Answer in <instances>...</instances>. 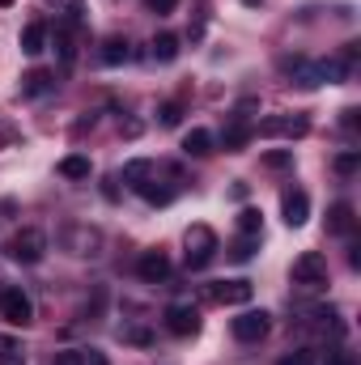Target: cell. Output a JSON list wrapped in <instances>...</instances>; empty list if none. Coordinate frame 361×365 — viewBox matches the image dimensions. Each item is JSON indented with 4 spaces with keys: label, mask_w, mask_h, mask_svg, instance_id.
I'll return each mask as SVG.
<instances>
[{
    "label": "cell",
    "mask_w": 361,
    "mask_h": 365,
    "mask_svg": "<svg viewBox=\"0 0 361 365\" xmlns=\"http://www.w3.org/2000/svg\"><path fill=\"white\" fill-rule=\"evenodd\" d=\"M4 255H9L13 264H21V268H34V264H43V255H47V234L34 230V225H26V230H17V234L4 242Z\"/></svg>",
    "instance_id": "1"
},
{
    "label": "cell",
    "mask_w": 361,
    "mask_h": 365,
    "mask_svg": "<svg viewBox=\"0 0 361 365\" xmlns=\"http://www.w3.org/2000/svg\"><path fill=\"white\" fill-rule=\"evenodd\" d=\"M183 247H187V255H183V259H187V268H191V272L208 268V264H213V255L221 251V242H217V234H213L208 225H191V230H187V238H183Z\"/></svg>",
    "instance_id": "2"
},
{
    "label": "cell",
    "mask_w": 361,
    "mask_h": 365,
    "mask_svg": "<svg viewBox=\"0 0 361 365\" xmlns=\"http://www.w3.org/2000/svg\"><path fill=\"white\" fill-rule=\"evenodd\" d=\"M293 284L298 289H323L327 284V259L319 255V251H302L298 259H293Z\"/></svg>",
    "instance_id": "3"
},
{
    "label": "cell",
    "mask_w": 361,
    "mask_h": 365,
    "mask_svg": "<svg viewBox=\"0 0 361 365\" xmlns=\"http://www.w3.org/2000/svg\"><path fill=\"white\" fill-rule=\"evenodd\" d=\"M0 319L13 323V327H26L34 319V302L26 297V289H17V284H4L0 289Z\"/></svg>",
    "instance_id": "4"
},
{
    "label": "cell",
    "mask_w": 361,
    "mask_h": 365,
    "mask_svg": "<svg viewBox=\"0 0 361 365\" xmlns=\"http://www.w3.org/2000/svg\"><path fill=\"white\" fill-rule=\"evenodd\" d=\"M204 293H208V302H217V306H247V302L255 297V284L238 276V280H213Z\"/></svg>",
    "instance_id": "5"
},
{
    "label": "cell",
    "mask_w": 361,
    "mask_h": 365,
    "mask_svg": "<svg viewBox=\"0 0 361 365\" xmlns=\"http://www.w3.org/2000/svg\"><path fill=\"white\" fill-rule=\"evenodd\" d=\"M268 327H272L268 310H243V314L230 323V331H234V340H238V344H255V340H264V336H268Z\"/></svg>",
    "instance_id": "6"
},
{
    "label": "cell",
    "mask_w": 361,
    "mask_h": 365,
    "mask_svg": "<svg viewBox=\"0 0 361 365\" xmlns=\"http://www.w3.org/2000/svg\"><path fill=\"white\" fill-rule=\"evenodd\" d=\"M251 132H260V136H285V140H298V136H306L310 132V119L306 115H268L260 128H251Z\"/></svg>",
    "instance_id": "7"
},
{
    "label": "cell",
    "mask_w": 361,
    "mask_h": 365,
    "mask_svg": "<svg viewBox=\"0 0 361 365\" xmlns=\"http://www.w3.org/2000/svg\"><path fill=\"white\" fill-rule=\"evenodd\" d=\"M280 217H285V225H289V230H302V225L310 221V195H306V191H298V187H293V191H285V195H280Z\"/></svg>",
    "instance_id": "8"
},
{
    "label": "cell",
    "mask_w": 361,
    "mask_h": 365,
    "mask_svg": "<svg viewBox=\"0 0 361 365\" xmlns=\"http://www.w3.org/2000/svg\"><path fill=\"white\" fill-rule=\"evenodd\" d=\"M280 68H285L289 86H302V90H315V86H323V81H319V68H315L306 56H289V60H280Z\"/></svg>",
    "instance_id": "9"
},
{
    "label": "cell",
    "mask_w": 361,
    "mask_h": 365,
    "mask_svg": "<svg viewBox=\"0 0 361 365\" xmlns=\"http://www.w3.org/2000/svg\"><path fill=\"white\" fill-rule=\"evenodd\" d=\"M136 276H141L145 284H166V280H171V259H166V251H145L141 264H136Z\"/></svg>",
    "instance_id": "10"
},
{
    "label": "cell",
    "mask_w": 361,
    "mask_h": 365,
    "mask_svg": "<svg viewBox=\"0 0 361 365\" xmlns=\"http://www.w3.org/2000/svg\"><path fill=\"white\" fill-rule=\"evenodd\" d=\"M166 327H171L175 336H195V331H200V310H195V306H183V302L166 306Z\"/></svg>",
    "instance_id": "11"
},
{
    "label": "cell",
    "mask_w": 361,
    "mask_h": 365,
    "mask_svg": "<svg viewBox=\"0 0 361 365\" xmlns=\"http://www.w3.org/2000/svg\"><path fill=\"white\" fill-rule=\"evenodd\" d=\"M353 225H357L353 204H349V200H336V204L327 208V234H353Z\"/></svg>",
    "instance_id": "12"
},
{
    "label": "cell",
    "mask_w": 361,
    "mask_h": 365,
    "mask_svg": "<svg viewBox=\"0 0 361 365\" xmlns=\"http://www.w3.org/2000/svg\"><path fill=\"white\" fill-rule=\"evenodd\" d=\"M56 90V73H47V68H30L26 77H21V93L26 98H43V93Z\"/></svg>",
    "instance_id": "13"
},
{
    "label": "cell",
    "mask_w": 361,
    "mask_h": 365,
    "mask_svg": "<svg viewBox=\"0 0 361 365\" xmlns=\"http://www.w3.org/2000/svg\"><path fill=\"white\" fill-rule=\"evenodd\" d=\"M213 145H217V140H213L208 128H191V132L183 136V153H187V158H208Z\"/></svg>",
    "instance_id": "14"
},
{
    "label": "cell",
    "mask_w": 361,
    "mask_h": 365,
    "mask_svg": "<svg viewBox=\"0 0 361 365\" xmlns=\"http://www.w3.org/2000/svg\"><path fill=\"white\" fill-rule=\"evenodd\" d=\"M149 47H153L149 56H153L158 64H175V60H179V34H153Z\"/></svg>",
    "instance_id": "15"
},
{
    "label": "cell",
    "mask_w": 361,
    "mask_h": 365,
    "mask_svg": "<svg viewBox=\"0 0 361 365\" xmlns=\"http://www.w3.org/2000/svg\"><path fill=\"white\" fill-rule=\"evenodd\" d=\"M132 60V47H128V38H106L102 43V64H111V68H119V64H128Z\"/></svg>",
    "instance_id": "16"
},
{
    "label": "cell",
    "mask_w": 361,
    "mask_h": 365,
    "mask_svg": "<svg viewBox=\"0 0 361 365\" xmlns=\"http://www.w3.org/2000/svg\"><path fill=\"white\" fill-rule=\"evenodd\" d=\"M43 47H47V26H43V21H30V26L21 30V51H26V56H39Z\"/></svg>",
    "instance_id": "17"
},
{
    "label": "cell",
    "mask_w": 361,
    "mask_h": 365,
    "mask_svg": "<svg viewBox=\"0 0 361 365\" xmlns=\"http://www.w3.org/2000/svg\"><path fill=\"white\" fill-rule=\"evenodd\" d=\"M158 175V166L149 162V158H132L128 166H123V182H132V187H141V182H149Z\"/></svg>",
    "instance_id": "18"
},
{
    "label": "cell",
    "mask_w": 361,
    "mask_h": 365,
    "mask_svg": "<svg viewBox=\"0 0 361 365\" xmlns=\"http://www.w3.org/2000/svg\"><path fill=\"white\" fill-rule=\"evenodd\" d=\"M251 136H255V132H251V128H247V123H230V128H225V136H221V145H225V149H230V153H243V149H247V140H251Z\"/></svg>",
    "instance_id": "19"
},
{
    "label": "cell",
    "mask_w": 361,
    "mask_h": 365,
    "mask_svg": "<svg viewBox=\"0 0 361 365\" xmlns=\"http://www.w3.org/2000/svg\"><path fill=\"white\" fill-rule=\"evenodd\" d=\"M90 158H81V153H68V158H64V162H60V175H64V179H90Z\"/></svg>",
    "instance_id": "20"
},
{
    "label": "cell",
    "mask_w": 361,
    "mask_h": 365,
    "mask_svg": "<svg viewBox=\"0 0 361 365\" xmlns=\"http://www.w3.org/2000/svg\"><path fill=\"white\" fill-rule=\"evenodd\" d=\"M255 247H260V238H251V234H238V238L230 242V259H238V264H247V259L255 255Z\"/></svg>",
    "instance_id": "21"
},
{
    "label": "cell",
    "mask_w": 361,
    "mask_h": 365,
    "mask_svg": "<svg viewBox=\"0 0 361 365\" xmlns=\"http://www.w3.org/2000/svg\"><path fill=\"white\" fill-rule=\"evenodd\" d=\"M260 230H264V217H260V208H243V212H238V234H251V238H260Z\"/></svg>",
    "instance_id": "22"
},
{
    "label": "cell",
    "mask_w": 361,
    "mask_h": 365,
    "mask_svg": "<svg viewBox=\"0 0 361 365\" xmlns=\"http://www.w3.org/2000/svg\"><path fill=\"white\" fill-rule=\"evenodd\" d=\"M68 242H73V255H93L98 230H77V234H68Z\"/></svg>",
    "instance_id": "23"
},
{
    "label": "cell",
    "mask_w": 361,
    "mask_h": 365,
    "mask_svg": "<svg viewBox=\"0 0 361 365\" xmlns=\"http://www.w3.org/2000/svg\"><path fill=\"white\" fill-rule=\"evenodd\" d=\"M0 365H26V357H21V340L0 336Z\"/></svg>",
    "instance_id": "24"
},
{
    "label": "cell",
    "mask_w": 361,
    "mask_h": 365,
    "mask_svg": "<svg viewBox=\"0 0 361 365\" xmlns=\"http://www.w3.org/2000/svg\"><path fill=\"white\" fill-rule=\"evenodd\" d=\"M136 191H141V195H145L149 204H171V200H175V187H153V179L141 182Z\"/></svg>",
    "instance_id": "25"
},
{
    "label": "cell",
    "mask_w": 361,
    "mask_h": 365,
    "mask_svg": "<svg viewBox=\"0 0 361 365\" xmlns=\"http://www.w3.org/2000/svg\"><path fill=\"white\" fill-rule=\"evenodd\" d=\"M158 123H162V128H179L183 123V102H162V106H158Z\"/></svg>",
    "instance_id": "26"
},
{
    "label": "cell",
    "mask_w": 361,
    "mask_h": 365,
    "mask_svg": "<svg viewBox=\"0 0 361 365\" xmlns=\"http://www.w3.org/2000/svg\"><path fill=\"white\" fill-rule=\"evenodd\" d=\"M264 166L268 170H285V166H293V153L289 149H272V153H264Z\"/></svg>",
    "instance_id": "27"
},
{
    "label": "cell",
    "mask_w": 361,
    "mask_h": 365,
    "mask_svg": "<svg viewBox=\"0 0 361 365\" xmlns=\"http://www.w3.org/2000/svg\"><path fill=\"white\" fill-rule=\"evenodd\" d=\"M56 47H60V60H64V64H73V60H77V47H73V34H68V30H60V34H56Z\"/></svg>",
    "instance_id": "28"
},
{
    "label": "cell",
    "mask_w": 361,
    "mask_h": 365,
    "mask_svg": "<svg viewBox=\"0 0 361 365\" xmlns=\"http://www.w3.org/2000/svg\"><path fill=\"white\" fill-rule=\"evenodd\" d=\"M51 365H86V349H64L51 357Z\"/></svg>",
    "instance_id": "29"
},
{
    "label": "cell",
    "mask_w": 361,
    "mask_h": 365,
    "mask_svg": "<svg viewBox=\"0 0 361 365\" xmlns=\"http://www.w3.org/2000/svg\"><path fill=\"white\" fill-rule=\"evenodd\" d=\"M276 365H315V353L310 349H293V353H285Z\"/></svg>",
    "instance_id": "30"
},
{
    "label": "cell",
    "mask_w": 361,
    "mask_h": 365,
    "mask_svg": "<svg viewBox=\"0 0 361 365\" xmlns=\"http://www.w3.org/2000/svg\"><path fill=\"white\" fill-rule=\"evenodd\" d=\"M357 166H361V158H357V153H353V149L336 158V170H340V175H357Z\"/></svg>",
    "instance_id": "31"
},
{
    "label": "cell",
    "mask_w": 361,
    "mask_h": 365,
    "mask_svg": "<svg viewBox=\"0 0 361 365\" xmlns=\"http://www.w3.org/2000/svg\"><path fill=\"white\" fill-rule=\"evenodd\" d=\"M327 365H357V357H353L349 349H332V353H327Z\"/></svg>",
    "instance_id": "32"
},
{
    "label": "cell",
    "mask_w": 361,
    "mask_h": 365,
    "mask_svg": "<svg viewBox=\"0 0 361 365\" xmlns=\"http://www.w3.org/2000/svg\"><path fill=\"white\" fill-rule=\"evenodd\" d=\"M86 21V4L81 0H68V26H81Z\"/></svg>",
    "instance_id": "33"
},
{
    "label": "cell",
    "mask_w": 361,
    "mask_h": 365,
    "mask_svg": "<svg viewBox=\"0 0 361 365\" xmlns=\"http://www.w3.org/2000/svg\"><path fill=\"white\" fill-rule=\"evenodd\" d=\"M123 340H128V344H141V349H145V344H153V336H149V331H141V327L123 331Z\"/></svg>",
    "instance_id": "34"
},
{
    "label": "cell",
    "mask_w": 361,
    "mask_h": 365,
    "mask_svg": "<svg viewBox=\"0 0 361 365\" xmlns=\"http://www.w3.org/2000/svg\"><path fill=\"white\" fill-rule=\"evenodd\" d=\"M145 4H149V13L166 17V13H175V4H179V0H145Z\"/></svg>",
    "instance_id": "35"
},
{
    "label": "cell",
    "mask_w": 361,
    "mask_h": 365,
    "mask_svg": "<svg viewBox=\"0 0 361 365\" xmlns=\"http://www.w3.org/2000/svg\"><path fill=\"white\" fill-rule=\"evenodd\" d=\"M357 106H349V110H345V115H340V123H345V132H357Z\"/></svg>",
    "instance_id": "36"
},
{
    "label": "cell",
    "mask_w": 361,
    "mask_h": 365,
    "mask_svg": "<svg viewBox=\"0 0 361 365\" xmlns=\"http://www.w3.org/2000/svg\"><path fill=\"white\" fill-rule=\"evenodd\" d=\"M13 140H17V128H13V123H0V149L13 145Z\"/></svg>",
    "instance_id": "37"
},
{
    "label": "cell",
    "mask_w": 361,
    "mask_h": 365,
    "mask_svg": "<svg viewBox=\"0 0 361 365\" xmlns=\"http://www.w3.org/2000/svg\"><path fill=\"white\" fill-rule=\"evenodd\" d=\"M86 365H111V361H106V353H98V349H86Z\"/></svg>",
    "instance_id": "38"
},
{
    "label": "cell",
    "mask_w": 361,
    "mask_h": 365,
    "mask_svg": "<svg viewBox=\"0 0 361 365\" xmlns=\"http://www.w3.org/2000/svg\"><path fill=\"white\" fill-rule=\"evenodd\" d=\"M243 4H251V9H260V0H243Z\"/></svg>",
    "instance_id": "39"
}]
</instances>
